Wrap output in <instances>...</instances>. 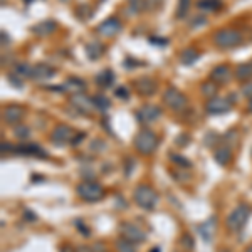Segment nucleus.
<instances>
[{"label": "nucleus", "mask_w": 252, "mask_h": 252, "mask_svg": "<svg viewBox=\"0 0 252 252\" xmlns=\"http://www.w3.org/2000/svg\"><path fill=\"white\" fill-rule=\"evenodd\" d=\"M133 198H135V204L145 210H153L158 204V193L152 185L141 184L138 185L133 192Z\"/></svg>", "instance_id": "1"}, {"label": "nucleus", "mask_w": 252, "mask_h": 252, "mask_svg": "<svg viewBox=\"0 0 252 252\" xmlns=\"http://www.w3.org/2000/svg\"><path fill=\"white\" fill-rule=\"evenodd\" d=\"M249 217H251V207L246 204L237 205L232 212L229 214V217H227V220H225L227 229H229L230 232H241L244 227H246Z\"/></svg>", "instance_id": "2"}, {"label": "nucleus", "mask_w": 252, "mask_h": 252, "mask_svg": "<svg viewBox=\"0 0 252 252\" xmlns=\"http://www.w3.org/2000/svg\"><path fill=\"white\" fill-rule=\"evenodd\" d=\"M76 193L81 200L84 202H99L101 198L104 197V189L99 184H94V182H81V184L76 187Z\"/></svg>", "instance_id": "3"}, {"label": "nucleus", "mask_w": 252, "mask_h": 252, "mask_svg": "<svg viewBox=\"0 0 252 252\" xmlns=\"http://www.w3.org/2000/svg\"><path fill=\"white\" fill-rule=\"evenodd\" d=\"M214 42L219 49H234L241 46L242 34L235 29H220L215 32Z\"/></svg>", "instance_id": "4"}, {"label": "nucleus", "mask_w": 252, "mask_h": 252, "mask_svg": "<svg viewBox=\"0 0 252 252\" xmlns=\"http://www.w3.org/2000/svg\"><path fill=\"white\" fill-rule=\"evenodd\" d=\"M158 146V136L152 129H141V131L136 133L135 136V148L136 152L143 153V155H150L157 150Z\"/></svg>", "instance_id": "5"}, {"label": "nucleus", "mask_w": 252, "mask_h": 252, "mask_svg": "<svg viewBox=\"0 0 252 252\" xmlns=\"http://www.w3.org/2000/svg\"><path fill=\"white\" fill-rule=\"evenodd\" d=\"M163 101L165 104L173 111H182L187 108V96L184 93H180L177 88H168L163 93Z\"/></svg>", "instance_id": "6"}, {"label": "nucleus", "mask_w": 252, "mask_h": 252, "mask_svg": "<svg viewBox=\"0 0 252 252\" xmlns=\"http://www.w3.org/2000/svg\"><path fill=\"white\" fill-rule=\"evenodd\" d=\"M205 109L209 115H225L232 109V101L227 99V97H210L205 104Z\"/></svg>", "instance_id": "7"}, {"label": "nucleus", "mask_w": 252, "mask_h": 252, "mask_svg": "<svg viewBox=\"0 0 252 252\" xmlns=\"http://www.w3.org/2000/svg\"><path fill=\"white\" fill-rule=\"evenodd\" d=\"M120 234L121 237L128 239V241L135 242V244H140V242H145L146 241V235L143 230L140 229L138 225H135V223L131 222H123L120 225Z\"/></svg>", "instance_id": "8"}, {"label": "nucleus", "mask_w": 252, "mask_h": 252, "mask_svg": "<svg viewBox=\"0 0 252 252\" xmlns=\"http://www.w3.org/2000/svg\"><path fill=\"white\" fill-rule=\"evenodd\" d=\"M74 135H76V133L72 131L71 126L59 125V126H56L54 131L51 133V140H52V143H54V145L64 146L66 143H71L72 138H74Z\"/></svg>", "instance_id": "9"}, {"label": "nucleus", "mask_w": 252, "mask_h": 252, "mask_svg": "<svg viewBox=\"0 0 252 252\" xmlns=\"http://www.w3.org/2000/svg\"><path fill=\"white\" fill-rule=\"evenodd\" d=\"M121 29H123V26H121L120 20L116 17H109L104 20V22H101L96 31H97V34L103 35V37H115L116 34H120Z\"/></svg>", "instance_id": "10"}, {"label": "nucleus", "mask_w": 252, "mask_h": 252, "mask_svg": "<svg viewBox=\"0 0 252 252\" xmlns=\"http://www.w3.org/2000/svg\"><path fill=\"white\" fill-rule=\"evenodd\" d=\"M160 116H161V109L155 106V104H145V106H141L136 113V118L141 123H153V121H157Z\"/></svg>", "instance_id": "11"}, {"label": "nucleus", "mask_w": 252, "mask_h": 252, "mask_svg": "<svg viewBox=\"0 0 252 252\" xmlns=\"http://www.w3.org/2000/svg\"><path fill=\"white\" fill-rule=\"evenodd\" d=\"M71 103H72V106L78 109L79 113H84V115L91 113V109L96 108L94 106V101H93V97L83 94V93H74V96H72Z\"/></svg>", "instance_id": "12"}, {"label": "nucleus", "mask_w": 252, "mask_h": 252, "mask_svg": "<svg viewBox=\"0 0 252 252\" xmlns=\"http://www.w3.org/2000/svg\"><path fill=\"white\" fill-rule=\"evenodd\" d=\"M232 78V69H230L227 64H220V66H215L210 72V79L214 81L215 84H227Z\"/></svg>", "instance_id": "13"}, {"label": "nucleus", "mask_w": 252, "mask_h": 252, "mask_svg": "<svg viewBox=\"0 0 252 252\" xmlns=\"http://www.w3.org/2000/svg\"><path fill=\"white\" fill-rule=\"evenodd\" d=\"M22 116H24V109L20 106H17V104H9V106H5V108H3V111H2L3 121H5V123H9V125L19 123V121L22 120Z\"/></svg>", "instance_id": "14"}, {"label": "nucleus", "mask_w": 252, "mask_h": 252, "mask_svg": "<svg viewBox=\"0 0 252 252\" xmlns=\"http://www.w3.org/2000/svg\"><path fill=\"white\" fill-rule=\"evenodd\" d=\"M133 84H135L138 94H141V96H152L153 93L157 91V83L152 78H140Z\"/></svg>", "instance_id": "15"}, {"label": "nucleus", "mask_w": 252, "mask_h": 252, "mask_svg": "<svg viewBox=\"0 0 252 252\" xmlns=\"http://www.w3.org/2000/svg\"><path fill=\"white\" fill-rule=\"evenodd\" d=\"M54 74L56 71L51 66H47V64H35V66H32V78L34 79L46 81L54 78Z\"/></svg>", "instance_id": "16"}, {"label": "nucleus", "mask_w": 252, "mask_h": 252, "mask_svg": "<svg viewBox=\"0 0 252 252\" xmlns=\"http://www.w3.org/2000/svg\"><path fill=\"white\" fill-rule=\"evenodd\" d=\"M115 72L113 71H109V69H104L103 72H99V74L96 76V84L99 88H104V89H108V88H111L113 84H115Z\"/></svg>", "instance_id": "17"}, {"label": "nucleus", "mask_w": 252, "mask_h": 252, "mask_svg": "<svg viewBox=\"0 0 252 252\" xmlns=\"http://www.w3.org/2000/svg\"><path fill=\"white\" fill-rule=\"evenodd\" d=\"M15 152L22 153V155H31V157H40V158H46L47 155L42 152V148L37 145H32V143H27V145H20L15 148Z\"/></svg>", "instance_id": "18"}, {"label": "nucleus", "mask_w": 252, "mask_h": 252, "mask_svg": "<svg viewBox=\"0 0 252 252\" xmlns=\"http://www.w3.org/2000/svg\"><path fill=\"white\" fill-rule=\"evenodd\" d=\"M56 27H58V24L54 20H42L37 26L32 27V32H35L37 35H49L56 31Z\"/></svg>", "instance_id": "19"}, {"label": "nucleus", "mask_w": 252, "mask_h": 252, "mask_svg": "<svg viewBox=\"0 0 252 252\" xmlns=\"http://www.w3.org/2000/svg\"><path fill=\"white\" fill-rule=\"evenodd\" d=\"M214 158L215 161H217L220 166H225L230 163V160H232V153H230V148H227V146H220V148L215 150L214 153Z\"/></svg>", "instance_id": "20"}, {"label": "nucleus", "mask_w": 252, "mask_h": 252, "mask_svg": "<svg viewBox=\"0 0 252 252\" xmlns=\"http://www.w3.org/2000/svg\"><path fill=\"white\" fill-rule=\"evenodd\" d=\"M214 230H215V217L207 220L205 223H202V225H198V232L204 237V241H212Z\"/></svg>", "instance_id": "21"}, {"label": "nucleus", "mask_w": 252, "mask_h": 252, "mask_svg": "<svg viewBox=\"0 0 252 252\" xmlns=\"http://www.w3.org/2000/svg\"><path fill=\"white\" fill-rule=\"evenodd\" d=\"M235 78L239 81H249L252 78V63L239 64L237 69H235Z\"/></svg>", "instance_id": "22"}, {"label": "nucleus", "mask_w": 252, "mask_h": 252, "mask_svg": "<svg viewBox=\"0 0 252 252\" xmlns=\"http://www.w3.org/2000/svg\"><path fill=\"white\" fill-rule=\"evenodd\" d=\"M198 58H200V54H198V52L192 47L185 49V51L180 54V61H182V64H185V66H190V64L197 63Z\"/></svg>", "instance_id": "23"}, {"label": "nucleus", "mask_w": 252, "mask_h": 252, "mask_svg": "<svg viewBox=\"0 0 252 252\" xmlns=\"http://www.w3.org/2000/svg\"><path fill=\"white\" fill-rule=\"evenodd\" d=\"M116 249L118 252H136V244L125 237H120L116 241Z\"/></svg>", "instance_id": "24"}, {"label": "nucleus", "mask_w": 252, "mask_h": 252, "mask_svg": "<svg viewBox=\"0 0 252 252\" xmlns=\"http://www.w3.org/2000/svg\"><path fill=\"white\" fill-rule=\"evenodd\" d=\"M84 81H81L79 78H69L66 81V84H64V88L66 89H71V91H76V93H81L84 89Z\"/></svg>", "instance_id": "25"}, {"label": "nucleus", "mask_w": 252, "mask_h": 252, "mask_svg": "<svg viewBox=\"0 0 252 252\" xmlns=\"http://www.w3.org/2000/svg\"><path fill=\"white\" fill-rule=\"evenodd\" d=\"M197 7H198V9H202V10L215 12V10L220 9V2H219V0H200Z\"/></svg>", "instance_id": "26"}, {"label": "nucleus", "mask_w": 252, "mask_h": 252, "mask_svg": "<svg viewBox=\"0 0 252 252\" xmlns=\"http://www.w3.org/2000/svg\"><path fill=\"white\" fill-rule=\"evenodd\" d=\"M86 52H88V56L93 61H96L101 54H103V46H101V44H97V42H93V44H89V46L86 47Z\"/></svg>", "instance_id": "27"}, {"label": "nucleus", "mask_w": 252, "mask_h": 252, "mask_svg": "<svg viewBox=\"0 0 252 252\" xmlns=\"http://www.w3.org/2000/svg\"><path fill=\"white\" fill-rule=\"evenodd\" d=\"M217 86H215V83L214 81H207V83H204L202 84V94L204 96H207L210 99V97H215V94H217Z\"/></svg>", "instance_id": "28"}, {"label": "nucleus", "mask_w": 252, "mask_h": 252, "mask_svg": "<svg viewBox=\"0 0 252 252\" xmlns=\"http://www.w3.org/2000/svg\"><path fill=\"white\" fill-rule=\"evenodd\" d=\"M15 76H22V78H32V66L29 64H17L15 66Z\"/></svg>", "instance_id": "29"}, {"label": "nucleus", "mask_w": 252, "mask_h": 252, "mask_svg": "<svg viewBox=\"0 0 252 252\" xmlns=\"http://www.w3.org/2000/svg\"><path fill=\"white\" fill-rule=\"evenodd\" d=\"M190 2H192V0H178V9H177L178 19H184L187 15V12L190 9Z\"/></svg>", "instance_id": "30"}, {"label": "nucleus", "mask_w": 252, "mask_h": 252, "mask_svg": "<svg viewBox=\"0 0 252 252\" xmlns=\"http://www.w3.org/2000/svg\"><path fill=\"white\" fill-rule=\"evenodd\" d=\"M93 101H94V106L97 109H101V111H104V109L109 108V101L104 96H101V94H97V96L93 97Z\"/></svg>", "instance_id": "31"}, {"label": "nucleus", "mask_w": 252, "mask_h": 252, "mask_svg": "<svg viewBox=\"0 0 252 252\" xmlns=\"http://www.w3.org/2000/svg\"><path fill=\"white\" fill-rule=\"evenodd\" d=\"M180 244H182V247H185L187 251H192L193 249V239H192V235L185 234L184 237L180 239Z\"/></svg>", "instance_id": "32"}, {"label": "nucleus", "mask_w": 252, "mask_h": 252, "mask_svg": "<svg viewBox=\"0 0 252 252\" xmlns=\"http://www.w3.org/2000/svg\"><path fill=\"white\" fill-rule=\"evenodd\" d=\"M128 2L133 12H140L141 9H145V5H146V0H128Z\"/></svg>", "instance_id": "33"}, {"label": "nucleus", "mask_w": 252, "mask_h": 252, "mask_svg": "<svg viewBox=\"0 0 252 252\" xmlns=\"http://www.w3.org/2000/svg\"><path fill=\"white\" fill-rule=\"evenodd\" d=\"M14 135L20 138V140H24V138L29 136V129H27L26 126H17V128L14 129Z\"/></svg>", "instance_id": "34"}, {"label": "nucleus", "mask_w": 252, "mask_h": 252, "mask_svg": "<svg viewBox=\"0 0 252 252\" xmlns=\"http://www.w3.org/2000/svg\"><path fill=\"white\" fill-rule=\"evenodd\" d=\"M115 94L120 97V99H128L129 91H128V88H118L116 91H115Z\"/></svg>", "instance_id": "35"}, {"label": "nucleus", "mask_w": 252, "mask_h": 252, "mask_svg": "<svg viewBox=\"0 0 252 252\" xmlns=\"http://www.w3.org/2000/svg\"><path fill=\"white\" fill-rule=\"evenodd\" d=\"M242 93L246 97H249V99H252V83H247L246 86H242Z\"/></svg>", "instance_id": "36"}, {"label": "nucleus", "mask_w": 252, "mask_h": 252, "mask_svg": "<svg viewBox=\"0 0 252 252\" xmlns=\"http://www.w3.org/2000/svg\"><path fill=\"white\" fill-rule=\"evenodd\" d=\"M86 138V135L84 133H78V135H74V138H72V141H71V145H79L81 141Z\"/></svg>", "instance_id": "37"}, {"label": "nucleus", "mask_w": 252, "mask_h": 252, "mask_svg": "<svg viewBox=\"0 0 252 252\" xmlns=\"http://www.w3.org/2000/svg\"><path fill=\"white\" fill-rule=\"evenodd\" d=\"M161 2H163V0H146V9L152 10L155 5H161Z\"/></svg>", "instance_id": "38"}, {"label": "nucleus", "mask_w": 252, "mask_h": 252, "mask_svg": "<svg viewBox=\"0 0 252 252\" xmlns=\"http://www.w3.org/2000/svg\"><path fill=\"white\" fill-rule=\"evenodd\" d=\"M172 158H173V160H175V161H178V163H180V165H182V163H184V165L187 166V168H189V166H190V161H187V160H185V158H180V157H177V155H173Z\"/></svg>", "instance_id": "39"}, {"label": "nucleus", "mask_w": 252, "mask_h": 252, "mask_svg": "<svg viewBox=\"0 0 252 252\" xmlns=\"http://www.w3.org/2000/svg\"><path fill=\"white\" fill-rule=\"evenodd\" d=\"M61 252H76V251H74V247H71V246H64L63 249H61Z\"/></svg>", "instance_id": "40"}, {"label": "nucleus", "mask_w": 252, "mask_h": 252, "mask_svg": "<svg viewBox=\"0 0 252 252\" xmlns=\"http://www.w3.org/2000/svg\"><path fill=\"white\" fill-rule=\"evenodd\" d=\"M246 252H252V244H251L249 247H247V249H246Z\"/></svg>", "instance_id": "41"}, {"label": "nucleus", "mask_w": 252, "mask_h": 252, "mask_svg": "<svg viewBox=\"0 0 252 252\" xmlns=\"http://www.w3.org/2000/svg\"><path fill=\"white\" fill-rule=\"evenodd\" d=\"M249 111H251V113H252V99H251V101H249Z\"/></svg>", "instance_id": "42"}, {"label": "nucleus", "mask_w": 252, "mask_h": 252, "mask_svg": "<svg viewBox=\"0 0 252 252\" xmlns=\"http://www.w3.org/2000/svg\"><path fill=\"white\" fill-rule=\"evenodd\" d=\"M150 252H160V249H158V247H155V249H152Z\"/></svg>", "instance_id": "43"}, {"label": "nucleus", "mask_w": 252, "mask_h": 252, "mask_svg": "<svg viewBox=\"0 0 252 252\" xmlns=\"http://www.w3.org/2000/svg\"><path fill=\"white\" fill-rule=\"evenodd\" d=\"M220 252H229V251H227V249H223V251H220Z\"/></svg>", "instance_id": "44"}]
</instances>
